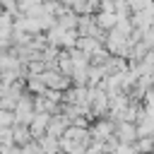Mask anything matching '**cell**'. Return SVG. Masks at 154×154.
Here are the masks:
<instances>
[{"instance_id":"cell-1","label":"cell","mask_w":154,"mask_h":154,"mask_svg":"<svg viewBox=\"0 0 154 154\" xmlns=\"http://www.w3.org/2000/svg\"><path fill=\"white\" fill-rule=\"evenodd\" d=\"M38 77L43 79V84L48 89H58V91H63V89H67L72 84V77L63 75L60 70H43V72H38Z\"/></svg>"},{"instance_id":"cell-2","label":"cell","mask_w":154,"mask_h":154,"mask_svg":"<svg viewBox=\"0 0 154 154\" xmlns=\"http://www.w3.org/2000/svg\"><path fill=\"white\" fill-rule=\"evenodd\" d=\"M113 128H116V123H113L108 116H103V118L91 120V125H89V135H91V140H106V137L113 132Z\"/></svg>"},{"instance_id":"cell-12","label":"cell","mask_w":154,"mask_h":154,"mask_svg":"<svg viewBox=\"0 0 154 154\" xmlns=\"http://www.w3.org/2000/svg\"><path fill=\"white\" fill-rule=\"evenodd\" d=\"M41 0H17V10L19 12H26L29 7H34V5H38Z\"/></svg>"},{"instance_id":"cell-6","label":"cell","mask_w":154,"mask_h":154,"mask_svg":"<svg viewBox=\"0 0 154 154\" xmlns=\"http://www.w3.org/2000/svg\"><path fill=\"white\" fill-rule=\"evenodd\" d=\"M94 22H96V26H99V29L108 31V29H113V26H116L118 17H116V12H101V10H96V12H94Z\"/></svg>"},{"instance_id":"cell-5","label":"cell","mask_w":154,"mask_h":154,"mask_svg":"<svg viewBox=\"0 0 154 154\" xmlns=\"http://www.w3.org/2000/svg\"><path fill=\"white\" fill-rule=\"evenodd\" d=\"M29 140H34L31 132H29V125H26V123H14V125H12V142L19 144V147H24Z\"/></svg>"},{"instance_id":"cell-10","label":"cell","mask_w":154,"mask_h":154,"mask_svg":"<svg viewBox=\"0 0 154 154\" xmlns=\"http://www.w3.org/2000/svg\"><path fill=\"white\" fill-rule=\"evenodd\" d=\"M22 154H43V149H41L38 140H29V142L22 147Z\"/></svg>"},{"instance_id":"cell-4","label":"cell","mask_w":154,"mask_h":154,"mask_svg":"<svg viewBox=\"0 0 154 154\" xmlns=\"http://www.w3.org/2000/svg\"><path fill=\"white\" fill-rule=\"evenodd\" d=\"M48 118H51V113H46V111H36V113H34V118L29 120V132H31V137H34V140H38V137H43V135H46Z\"/></svg>"},{"instance_id":"cell-3","label":"cell","mask_w":154,"mask_h":154,"mask_svg":"<svg viewBox=\"0 0 154 154\" xmlns=\"http://www.w3.org/2000/svg\"><path fill=\"white\" fill-rule=\"evenodd\" d=\"M113 132L120 144H132L137 140V128H135V123H128V120H116Z\"/></svg>"},{"instance_id":"cell-9","label":"cell","mask_w":154,"mask_h":154,"mask_svg":"<svg viewBox=\"0 0 154 154\" xmlns=\"http://www.w3.org/2000/svg\"><path fill=\"white\" fill-rule=\"evenodd\" d=\"M14 125V113L0 108V128H12Z\"/></svg>"},{"instance_id":"cell-11","label":"cell","mask_w":154,"mask_h":154,"mask_svg":"<svg viewBox=\"0 0 154 154\" xmlns=\"http://www.w3.org/2000/svg\"><path fill=\"white\" fill-rule=\"evenodd\" d=\"M0 7H2L5 12H10L12 17L19 14V10H17V0H0Z\"/></svg>"},{"instance_id":"cell-7","label":"cell","mask_w":154,"mask_h":154,"mask_svg":"<svg viewBox=\"0 0 154 154\" xmlns=\"http://www.w3.org/2000/svg\"><path fill=\"white\" fill-rule=\"evenodd\" d=\"M38 144H41L43 154H55V152L60 149L58 137H53V135H43V137H38Z\"/></svg>"},{"instance_id":"cell-8","label":"cell","mask_w":154,"mask_h":154,"mask_svg":"<svg viewBox=\"0 0 154 154\" xmlns=\"http://www.w3.org/2000/svg\"><path fill=\"white\" fill-rule=\"evenodd\" d=\"M128 7H130V12L147 10V7H154V0H128Z\"/></svg>"}]
</instances>
